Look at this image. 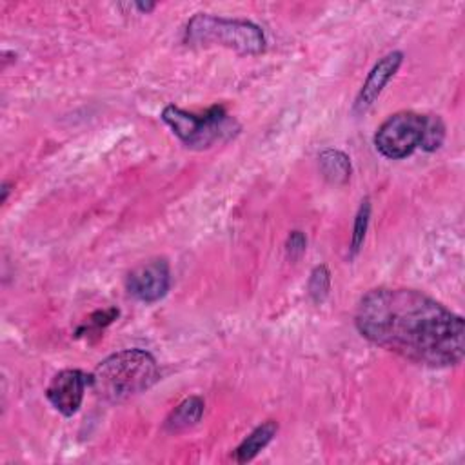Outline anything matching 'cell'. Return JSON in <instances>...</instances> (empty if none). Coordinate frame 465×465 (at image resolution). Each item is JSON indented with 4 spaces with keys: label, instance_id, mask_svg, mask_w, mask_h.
Returning a JSON list of instances; mask_svg holds the SVG:
<instances>
[{
    "label": "cell",
    "instance_id": "14",
    "mask_svg": "<svg viewBox=\"0 0 465 465\" xmlns=\"http://www.w3.org/2000/svg\"><path fill=\"white\" fill-rule=\"evenodd\" d=\"M118 309L114 307H109V309H104V311H96L93 312L76 331V334H85V332H98L100 329L107 327L109 323H113L116 318H118Z\"/></svg>",
    "mask_w": 465,
    "mask_h": 465
},
{
    "label": "cell",
    "instance_id": "6",
    "mask_svg": "<svg viewBox=\"0 0 465 465\" xmlns=\"http://www.w3.org/2000/svg\"><path fill=\"white\" fill-rule=\"evenodd\" d=\"M171 287V269L165 258H154L136 265L125 278L127 292L143 302L154 303L162 300Z\"/></svg>",
    "mask_w": 465,
    "mask_h": 465
},
{
    "label": "cell",
    "instance_id": "1",
    "mask_svg": "<svg viewBox=\"0 0 465 465\" xmlns=\"http://www.w3.org/2000/svg\"><path fill=\"white\" fill-rule=\"evenodd\" d=\"M354 323L365 340L412 363L441 369L463 360V318L421 291L371 289L356 305Z\"/></svg>",
    "mask_w": 465,
    "mask_h": 465
},
{
    "label": "cell",
    "instance_id": "10",
    "mask_svg": "<svg viewBox=\"0 0 465 465\" xmlns=\"http://www.w3.org/2000/svg\"><path fill=\"white\" fill-rule=\"evenodd\" d=\"M203 409H205V403L200 396H189L169 412V416L163 421V429L171 434L187 430L202 420Z\"/></svg>",
    "mask_w": 465,
    "mask_h": 465
},
{
    "label": "cell",
    "instance_id": "8",
    "mask_svg": "<svg viewBox=\"0 0 465 465\" xmlns=\"http://www.w3.org/2000/svg\"><path fill=\"white\" fill-rule=\"evenodd\" d=\"M403 62V53L401 51H391L385 56H381L372 69L369 71L361 89L356 94L352 111L356 114H365L372 104L378 100V96L381 94V91L385 89V85L391 82V78L398 73L400 65Z\"/></svg>",
    "mask_w": 465,
    "mask_h": 465
},
{
    "label": "cell",
    "instance_id": "12",
    "mask_svg": "<svg viewBox=\"0 0 465 465\" xmlns=\"http://www.w3.org/2000/svg\"><path fill=\"white\" fill-rule=\"evenodd\" d=\"M331 291V272L327 269V265H316L312 271H311V276H309V282H307V292H309V298L314 302V303H322L327 294Z\"/></svg>",
    "mask_w": 465,
    "mask_h": 465
},
{
    "label": "cell",
    "instance_id": "16",
    "mask_svg": "<svg viewBox=\"0 0 465 465\" xmlns=\"http://www.w3.org/2000/svg\"><path fill=\"white\" fill-rule=\"evenodd\" d=\"M142 13H151L154 7H156V4H153V2H147V4H142V2H136L134 4Z\"/></svg>",
    "mask_w": 465,
    "mask_h": 465
},
{
    "label": "cell",
    "instance_id": "5",
    "mask_svg": "<svg viewBox=\"0 0 465 465\" xmlns=\"http://www.w3.org/2000/svg\"><path fill=\"white\" fill-rule=\"evenodd\" d=\"M162 120L185 147L198 151L209 149L216 142H225L240 131L238 122L229 116L223 105H213L202 114L187 113L176 105H165Z\"/></svg>",
    "mask_w": 465,
    "mask_h": 465
},
{
    "label": "cell",
    "instance_id": "4",
    "mask_svg": "<svg viewBox=\"0 0 465 465\" xmlns=\"http://www.w3.org/2000/svg\"><path fill=\"white\" fill-rule=\"evenodd\" d=\"M183 42L191 47L222 45L240 54H260L267 44L262 27L254 22L207 13H196L189 18L183 29Z\"/></svg>",
    "mask_w": 465,
    "mask_h": 465
},
{
    "label": "cell",
    "instance_id": "2",
    "mask_svg": "<svg viewBox=\"0 0 465 465\" xmlns=\"http://www.w3.org/2000/svg\"><path fill=\"white\" fill-rule=\"evenodd\" d=\"M160 380L153 354L143 349L118 351L102 360L91 372L93 392L109 403H122Z\"/></svg>",
    "mask_w": 465,
    "mask_h": 465
},
{
    "label": "cell",
    "instance_id": "9",
    "mask_svg": "<svg viewBox=\"0 0 465 465\" xmlns=\"http://www.w3.org/2000/svg\"><path fill=\"white\" fill-rule=\"evenodd\" d=\"M278 432V423L274 420H267L262 425H258L256 429H252L243 440L242 443L234 449L232 458L238 463H247L251 460H254L276 436Z\"/></svg>",
    "mask_w": 465,
    "mask_h": 465
},
{
    "label": "cell",
    "instance_id": "15",
    "mask_svg": "<svg viewBox=\"0 0 465 465\" xmlns=\"http://www.w3.org/2000/svg\"><path fill=\"white\" fill-rule=\"evenodd\" d=\"M307 249V238L302 231H292L285 240V252L291 262H296Z\"/></svg>",
    "mask_w": 465,
    "mask_h": 465
},
{
    "label": "cell",
    "instance_id": "3",
    "mask_svg": "<svg viewBox=\"0 0 465 465\" xmlns=\"http://www.w3.org/2000/svg\"><path fill=\"white\" fill-rule=\"evenodd\" d=\"M445 140V124L438 114L398 111L391 114L374 133L378 153L391 160H401L418 147L432 153Z\"/></svg>",
    "mask_w": 465,
    "mask_h": 465
},
{
    "label": "cell",
    "instance_id": "7",
    "mask_svg": "<svg viewBox=\"0 0 465 465\" xmlns=\"http://www.w3.org/2000/svg\"><path fill=\"white\" fill-rule=\"evenodd\" d=\"M87 387H91V374L87 376L80 369H64L51 378L45 398L54 411L64 416H73L78 412Z\"/></svg>",
    "mask_w": 465,
    "mask_h": 465
},
{
    "label": "cell",
    "instance_id": "11",
    "mask_svg": "<svg viewBox=\"0 0 465 465\" xmlns=\"http://www.w3.org/2000/svg\"><path fill=\"white\" fill-rule=\"evenodd\" d=\"M318 165L322 176L334 185H343L351 178V158L338 149H323L318 154Z\"/></svg>",
    "mask_w": 465,
    "mask_h": 465
},
{
    "label": "cell",
    "instance_id": "17",
    "mask_svg": "<svg viewBox=\"0 0 465 465\" xmlns=\"http://www.w3.org/2000/svg\"><path fill=\"white\" fill-rule=\"evenodd\" d=\"M9 189H11V183H9V182H4V183H2V198H0V202H2V203L7 200Z\"/></svg>",
    "mask_w": 465,
    "mask_h": 465
},
{
    "label": "cell",
    "instance_id": "13",
    "mask_svg": "<svg viewBox=\"0 0 465 465\" xmlns=\"http://www.w3.org/2000/svg\"><path fill=\"white\" fill-rule=\"evenodd\" d=\"M369 218H371V200L363 198L358 213L354 216V225H352V236H351V256H356L358 251L363 245L365 240V232L369 227Z\"/></svg>",
    "mask_w": 465,
    "mask_h": 465
}]
</instances>
